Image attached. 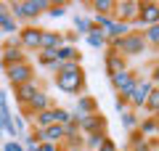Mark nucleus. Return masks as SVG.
<instances>
[{
  "mask_svg": "<svg viewBox=\"0 0 159 151\" xmlns=\"http://www.w3.org/2000/svg\"><path fill=\"white\" fill-rule=\"evenodd\" d=\"M109 82H111V88L117 90V95H119V98L130 101L133 88H135V82H138V74L133 72V69H125V72H117V74H111V77H109Z\"/></svg>",
  "mask_w": 159,
  "mask_h": 151,
  "instance_id": "1",
  "label": "nucleus"
},
{
  "mask_svg": "<svg viewBox=\"0 0 159 151\" xmlns=\"http://www.w3.org/2000/svg\"><path fill=\"white\" fill-rule=\"evenodd\" d=\"M151 24H159V3H157V0H146V3H141V8H138V19L130 24V29L141 32L143 27H151Z\"/></svg>",
  "mask_w": 159,
  "mask_h": 151,
  "instance_id": "2",
  "label": "nucleus"
},
{
  "mask_svg": "<svg viewBox=\"0 0 159 151\" xmlns=\"http://www.w3.org/2000/svg\"><path fill=\"white\" fill-rule=\"evenodd\" d=\"M56 88L61 93H69V95H82L85 90V72H77V74H56Z\"/></svg>",
  "mask_w": 159,
  "mask_h": 151,
  "instance_id": "3",
  "label": "nucleus"
},
{
  "mask_svg": "<svg viewBox=\"0 0 159 151\" xmlns=\"http://www.w3.org/2000/svg\"><path fill=\"white\" fill-rule=\"evenodd\" d=\"M3 72H6L8 82H11L13 88H19V85H24V82H32V80H34V66H32L29 61L11 64V66H6Z\"/></svg>",
  "mask_w": 159,
  "mask_h": 151,
  "instance_id": "4",
  "label": "nucleus"
},
{
  "mask_svg": "<svg viewBox=\"0 0 159 151\" xmlns=\"http://www.w3.org/2000/svg\"><path fill=\"white\" fill-rule=\"evenodd\" d=\"M40 34H43V29L34 27V24H24V27H19L16 40H19V45L24 48V53H27V50H34V53H37V50H40Z\"/></svg>",
  "mask_w": 159,
  "mask_h": 151,
  "instance_id": "5",
  "label": "nucleus"
},
{
  "mask_svg": "<svg viewBox=\"0 0 159 151\" xmlns=\"http://www.w3.org/2000/svg\"><path fill=\"white\" fill-rule=\"evenodd\" d=\"M154 88H157V82H151V80H141V77H138L135 88H133V95H130V101H127V109H130V112H138V109H143V103H146L148 93H151Z\"/></svg>",
  "mask_w": 159,
  "mask_h": 151,
  "instance_id": "6",
  "label": "nucleus"
},
{
  "mask_svg": "<svg viewBox=\"0 0 159 151\" xmlns=\"http://www.w3.org/2000/svg\"><path fill=\"white\" fill-rule=\"evenodd\" d=\"M138 8H141V0H117L114 19L117 21H125V24H133L138 19Z\"/></svg>",
  "mask_w": 159,
  "mask_h": 151,
  "instance_id": "7",
  "label": "nucleus"
},
{
  "mask_svg": "<svg viewBox=\"0 0 159 151\" xmlns=\"http://www.w3.org/2000/svg\"><path fill=\"white\" fill-rule=\"evenodd\" d=\"M51 106H53V101H51V95H48V90L40 88L37 93L32 95V101H29L27 106H21V109H24V117H32V114L45 112V109H51Z\"/></svg>",
  "mask_w": 159,
  "mask_h": 151,
  "instance_id": "8",
  "label": "nucleus"
},
{
  "mask_svg": "<svg viewBox=\"0 0 159 151\" xmlns=\"http://www.w3.org/2000/svg\"><path fill=\"white\" fill-rule=\"evenodd\" d=\"M88 114H98V101L93 95H80L77 98V109L72 112V122H80V119H85Z\"/></svg>",
  "mask_w": 159,
  "mask_h": 151,
  "instance_id": "9",
  "label": "nucleus"
},
{
  "mask_svg": "<svg viewBox=\"0 0 159 151\" xmlns=\"http://www.w3.org/2000/svg\"><path fill=\"white\" fill-rule=\"evenodd\" d=\"M53 6V0H21V8L27 13V21H37L43 13H48V8Z\"/></svg>",
  "mask_w": 159,
  "mask_h": 151,
  "instance_id": "10",
  "label": "nucleus"
},
{
  "mask_svg": "<svg viewBox=\"0 0 159 151\" xmlns=\"http://www.w3.org/2000/svg\"><path fill=\"white\" fill-rule=\"evenodd\" d=\"M21 61H27V53H24V48L19 45V40L11 37V43L3 45V64L11 66V64H21Z\"/></svg>",
  "mask_w": 159,
  "mask_h": 151,
  "instance_id": "11",
  "label": "nucleus"
},
{
  "mask_svg": "<svg viewBox=\"0 0 159 151\" xmlns=\"http://www.w3.org/2000/svg\"><path fill=\"white\" fill-rule=\"evenodd\" d=\"M77 127H80V133H82V135L101 133V130H106V119L101 117V112H98V114H88L85 119H80V122H77Z\"/></svg>",
  "mask_w": 159,
  "mask_h": 151,
  "instance_id": "12",
  "label": "nucleus"
},
{
  "mask_svg": "<svg viewBox=\"0 0 159 151\" xmlns=\"http://www.w3.org/2000/svg\"><path fill=\"white\" fill-rule=\"evenodd\" d=\"M64 45V34L56 29H43L40 34V50H58Z\"/></svg>",
  "mask_w": 159,
  "mask_h": 151,
  "instance_id": "13",
  "label": "nucleus"
},
{
  "mask_svg": "<svg viewBox=\"0 0 159 151\" xmlns=\"http://www.w3.org/2000/svg\"><path fill=\"white\" fill-rule=\"evenodd\" d=\"M127 151H157V138H143L138 130H130V149Z\"/></svg>",
  "mask_w": 159,
  "mask_h": 151,
  "instance_id": "14",
  "label": "nucleus"
},
{
  "mask_svg": "<svg viewBox=\"0 0 159 151\" xmlns=\"http://www.w3.org/2000/svg\"><path fill=\"white\" fill-rule=\"evenodd\" d=\"M13 90H16V101H19V106H27L29 101H32V95L40 90V85L32 80V82H24V85H19V88H13Z\"/></svg>",
  "mask_w": 159,
  "mask_h": 151,
  "instance_id": "15",
  "label": "nucleus"
},
{
  "mask_svg": "<svg viewBox=\"0 0 159 151\" xmlns=\"http://www.w3.org/2000/svg\"><path fill=\"white\" fill-rule=\"evenodd\" d=\"M40 138H43V143H56V146H61V143H64V125H51V127L40 130Z\"/></svg>",
  "mask_w": 159,
  "mask_h": 151,
  "instance_id": "16",
  "label": "nucleus"
},
{
  "mask_svg": "<svg viewBox=\"0 0 159 151\" xmlns=\"http://www.w3.org/2000/svg\"><path fill=\"white\" fill-rule=\"evenodd\" d=\"M127 69V61L119 53H111V50H106V72H109V77L111 74H117V72H125Z\"/></svg>",
  "mask_w": 159,
  "mask_h": 151,
  "instance_id": "17",
  "label": "nucleus"
},
{
  "mask_svg": "<svg viewBox=\"0 0 159 151\" xmlns=\"http://www.w3.org/2000/svg\"><path fill=\"white\" fill-rule=\"evenodd\" d=\"M56 56H58V64H66V61H82V58H80V48H77V45H69V43H64L61 48L56 50Z\"/></svg>",
  "mask_w": 159,
  "mask_h": 151,
  "instance_id": "18",
  "label": "nucleus"
},
{
  "mask_svg": "<svg viewBox=\"0 0 159 151\" xmlns=\"http://www.w3.org/2000/svg\"><path fill=\"white\" fill-rule=\"evenodd\" d=\"M133 29H130V24H125V21H117L114 19V24L109 29H103V34H106V40H122L125 34H130Z\"/></svg>",
  "mask_w": 159,
  "mask_h": 151,
  "instance_id": "19",
  "label": "nucleus"
},
{
  "mask_svg": "<svg viewBox=\"0 0 159 151\" xmlns=\"http://www.w3.org/2000/svg\"><path fill=\"white\" fill-rule=\"evenodd\" d=\"M135 130L143 135V138H154V135H157V117L146 114L143 119H138V127Z\"/></svg>",
  "mask_w": 159,
  "mask_h": 151,
  "instance_id": "20",
  "label": "nucleus"
},
{
  "mask_svg": "<svg viewBox=\"0 0 159 151\" xmlns=\"http://www.w3.org/2000/svg\"><path fill=\"white\" fill-rule=\"evenodd\" d=\"M0 32L13 34V37H16V32H19V21L11 16V11H3V13H0Z\"/></svg>",
  "mask_w": 159,
  "mask_h": 151,
  "instance_id": "21",
  "label": "nucleus"
},
{
  "mask_svg": "<svg viewBox=\"0 0 159 151\" xmlns=\"http://www.w3.org/2000/svg\"><path fill=\"white\" fill-rule=\"evenodd\" d=\"M141 34H143V40H146V45L151 50H157V45H159V24H151V27H143L141 29Z\"/></svg>",
  "mask_w": 159,
  "mask_h": 151,
  "instance_id": "22",
  "label": "nucleus"
},
{
  "mask_svg": "<svg viewBox=\"0 0 159 151\" xmlns=\"http://www.w3.org/2000/svg\"><path fill=\"white\" fill-rule=\"evenodd\" d=\"M106 138V130H101V133H88L82 135V149H93L96 151L98 146H101V140Z\"/></svg>",
  "mask_w": 159,
  "mask_h": 151,
  "instance_id": "23",
  "label": "nucleus"
},
{
  "mask_svg": "<svg viewBox=\"0 0 159 151\" xmlns=\"http://www.w3.org/2000/svg\"><path fill=\"white\" fill-rule=\"evenodd\" d=\"M85 40H88V45H90V48H103V45H106V34H103L98 27H93L90 32L85 34Z\"/></svg>",
  "mask_w": 159,
  "mask_h": 151,
  "instance_id": "24",
  "label": "nucleus"
},
{
  "mask_svg": "<svg viewBox=\"0 0 159 151\" xmlns=\"http://www.w3.org/2000/svg\"><path fill=\"white\" fill-rule=\"evenodd\" d=\"M143 112L151 114V117H157V112H159V88H154L151 93H148L146 103H143Z\"/></svg>",
  "mask_w": 159,
  "mask_h": 151,
  "instance_id": "25",
  "label": "nucleus"
},
{
  "mask_svg": "<svg viewBox=\"0 0 159 151\" xmlns=\"http://www.w3.org/2000/svg\"><path fill=\"white\" fill-rule=\"evenodd\" d=\"M51 117H53L56 125H69L72 122V112L64 109V106H51Z\"/></svg>",
  "mask_w": 159,
  "mask_h": 151,
  "instance_id": "26",
  "label": "nucleus"
},
{
  "mask_svg": "<svg viewBox=\"0 0 159 151\" xmlns=\"http://www.w3.org/2000/svg\"><path fill=\"white\" fill-rule=\"evenodd\" d=\"M88 6H90L96 13H114V8H117V0H90Z\"/></svg>",
  "mask_w": 159,
  "mask_h": 151,
  "instance_id": "27",
  "label": "nucleus"
},
{
  "mask_svg": "<svg viewBox=\"0 0 159 151\" xmlns=\"http://www.w3.org/2000/svg\"><path fill=\"white\" fill-rule=\"evenodd\" d=\"M119 119H122V125H125L127 130H135L138 127V112H130V109H125V112H119Z\"/></svg>",
  "mask_w": 159,
  "mask_h": 151,
  "instance_id": "28",
  "label": "nucleus"
},
{
  "mask_svg": "<svg viewBox=\"0 0 159 151\" xmlns=\"http://www.w3.org/2000/svg\"><path fill=\"white\" fill-rule=\"evenodd\" d=\"M93 21V27H98L103 32V29H109L114 24V13H96V19H90Z\"/></svg>",
  "mask_w": 159,
  "mask_h": 151,
  "instance_id": "29",
  "label": "nucleus"
},
{
  "mask_svg": "<svg viewBox=\"0 0 159 151\" xmlns=\"http://www.w3.org/2000/svg\"><path fill=\"white\" fill-rule=\"evenodd\" d=\"M90 29H93L90 19H85V16H77V19H74V34H88Z\"/></svg>",
  "mask_w": 159,
  "mask_h": 151,
  "instance_id": "30",
  "label": "nucleus"
},
{
  "mask_svg": "<svg viewBox=\"0 0 159 151\" xmlns=\"http://www.w3.org/2000/svg\"><path fill=\"white\" fill-rule=\"evenodd\" d=\"M82 72V61H66V64H58V72L56 74H77Z\"/></svg>",
  "mask_w": 159,
  "mask_h": 151,
  "instance_id": "31",
  "label": "nucleus"
},
{
  "mask_svg": "<svg viewBox=\"0 0 159 151\" xmlns=\"http://www.w3.org/2000/svg\"><path fill=\"white\" fill-rule=\"evenodd\" d=\"M96 151H119V149H117V143H114V140H111V138L106 135V138L101 140V146H98Z\"/></svg>",
  "mask_w": 159,
  "mask_h": 151,
  "instance_id": "32",
  "label": "nucleus"
},
{
  "mask_svg": "<svg viewBox=\"0 0 159 151\" xmlns=\"http://www.w3.org/2000/svg\"><path fill=\"white\" fill-rule=\"evenodd\" d=\"M48 13H51V16H64V13H66V6H64V3H53V6L48 8Z\"/></svg>",
  "mask_w": 159,
  "mask_h": 151,
  "instance_id": "33",
  "label": "nucleus"
},
{
  "mask_svg": "<svg viewBox=\"0 0 159 151\" xmlns=\"http://www.w3.org/2000/svg\"><path fill=\"white\" fill-rule=\"evenodd\" d=\"M3 151H24V146L19 140H8V143H3Z\"/></svg>",
  "mask_w": 159,
  "mask_h": 151,
  "instance_id": "34",
  "label": "nucleus"
},
{
  "mask_svg": "<svg viewBox=\"0 0 159 151\" xmlns=\"http://www.w3.org/2000/svg\"><path fill=\"white\" fill-rule=\"evenodd\" d=\"M114 106H117V112H125V109H127V101L117 95V98H114Z\"/></svg>",
  "mask_w": 159,
  "mask_h": 151,
  "instance_id": "35",
  "label": "nucleus"
},
{
  "mask_svg": "<svg viewBox=\"0 0 159 151\" xmlns=\"http://www.w3.org/2000/svg\"><path fill=\"white\" fill-rule=\"evenodd\" d=\"M37 149H40V151H58V146H56V143H40Z\"/></svg>",
  "mask_w": 159,
  "mask_h": 151,
  "instance_id": "36",
  "label": "nucleus"
},
{
  "mask_svg": "<svg viewBox=\"0 0 159 151\" xmlns=\"http://www.w3.org/2000/svg\"><path fill=\"white\" fill-rule=\"evenodd\" d=\"M58 151H85V149H80V146H58Z\"/></svg>",
  "mask_w": 159,
  "mask_h": 151,
  "instance_id": "37",
  "label": "nucleus"
},
{
  "mask_svg": "<svg viewBox=\"0 0 159 151\" xmlns=\"http://www.w3.org/2000/svg\"><path fill=\"white\" fill-rule=\"evenodd\" d=\"M0 69H6V64H3V45H0Z\"/></svg>",
  "mask_w": 159,
  "mask_h": 151,
  "instance_id": "38",
  "label": "nucleus"
},
{
  "mask_svg": "<svg viewBox=\"0 0 159 151\" xmlns=\"http://www.w3.org/2000/svg\"><path fill=\"white\" fill-rule=\"evenodd\" d=\"M0 140H3V130H0Z\"/></svg>",
  "mask_w": 159,
  "mask_h": 151,
  "instance_id": "39",
  "label": "nucleus"
}]
</instances>
